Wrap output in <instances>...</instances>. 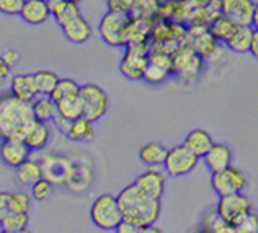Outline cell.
Listing matches in <instances>:
<instances>
[{"label": "cell", "mask_w": 258, "mask_h": 233, "mask_svg": "<svg viewBox=\"0 0 258 233\" xmlns=\"http://www.w3.org/2000/svg\"><path fill=\"white\" fill-rule=\"evenodd\" d=\"M33 103L18 98L12 92L0 95V140L23 139L35 126Z\"/></svg>", "instance_id": "6da1fadb"}, {"label": "cell", "mask_w": 258, "mask_h": 233, "mask_svg": "<svg viewBox=\"0 0 258 233\" xmlns=\"http://www.w3.org/2000/svg\"><path fill=\"white\" fill-rule=\"evenodd\" d=\"M31 197L38 202H44L52 196L54 191V183H51L47 178L41 176L39 180H36L35 183L31 184Z\"/></svg>", "instance_id": "8d00e7d4"}, {"label": "cell", "mask_w": 258, "mask_h": 233, "mask_svg": "<svg viewBox=\"0 0 258 233\" xmlns=\"http://www.w3.org/2000/svg\"><path fill=\"white\" fill-rule=\"evenodd\" d=\"M30 215L28 212H13L9 210L0 222V230L4 233H22L28 228Z\"/></svg>", "instance_id": "f1b7e54d"}, {"label": "cell", "mask_w": 258, "mask_h": 233, "mask_svg": "<svg viewBox=\"0 0 258 233\" xmlns=\"http://www.w3.org/2000/svg\"><path fill=\"white\" fill-rule=\"evenodd\" d=\"M62 34L66 36V39L72 44H84L88 39L92 38V25L87 18H84L82 15L77 17L76 20H72L71 23H67L66 26H62Z\"/></svg>", "instance_id": "ffe728a7"}, {"label": "cell", "mask_w": 258, "mask_h": 233, "mask_svg": "<svg viewBox=\"0 0 258 233\" xmlns=\"http://www.w3.org/2000/svg\"><path fill=\"white\" fill-rule=\"evenodd\" d=\"M66 137L74 142H88L95 137V126L93 121L88 119L87 116H80V118L74 119L72 124L67 131Z\"/></svg>", "instance_id": "d4e9b609"}, {"label": "cell", "mask_w": 258, "mask_h": 233, "mask_svg": "<svg viewBox=\"0 0 258 233\" xmlns=\"http://www.w3.org/2000/svg\"><path fill=\"white\" fill-rule=\"evenodd\" d=\"M9 197H10V193H0V222H2V218L5 217L7 212L10 210Z\"/></svg>", "instance_id": "bcb514c9"}, {"label": "cell", "mask_w": 258, "mask_h": 233, "mask_svg": "<svg viewBox=\"0 0 258 233\" xmlns=\"http://www.w3.org/2000/svg\"><path fill=\"white\" fill-rule=\"evenodd\" d=\"M51 137H52L51 121L36 119L35 126L31 127L28 135L25 137V142H26V145L31 148V152H41V150H44L47 147Z\"/></svg>", "instance_id": "d6986e66"}, {"label": "cell", "mask_w": 258, "mask_h": 233, "mask_svg": "<svg viewBox=\"0 0 258 233\" xmlns=\"http://www.w3.org/2000/svg\"><path fill=\"white\" fill-rule=\"evenodd\" d=\"M80 100H82L84 106V116H87L88 119H92L93 122L100 121L108 111V95L101 87L97 84H84L80 85Z\"/></svg>", "instance_id": "ba28073f"}, {"label": "cell", "mask_w": 258, "mask_h": 233, "mask_svg": "<svg viewBox=\"0 0 258 233\" xmlns=\"http://www.w3.org/2000/svg\"><path fill=\"white\" fill-rule=\"evenodd\" d=\"M216 209L222 215L224 220L234 225L237 218L252 209V204H250V199L243 193H234V194L219 196Z\"/></svg>", "instance_id": "8fae6325"}, {"label": "cell", "mask_w": 258, "mask_h": 233, "mask_svg": "<svg viewBox=\"0 0 258 233\" xmlns=\"http://www.w3.org/2000/svg\"><path fill=\"white\" fill-rule=\"evenodd\" d=\"M235 233H258V214L255 210H247L234 223Z\"/></svg>", "instance_id": "d590c367"}, {"label": "cell", "mask_w": 258, "mask_h": 233, "mask_svg": "<svg viewBox=\"0 0 258 233\" xmlns=\"http://www.w3.org/2000/svg\"><path fill=\"white\" fill-rule=\"evenodd\" d=\"M237 28H239V23L230 17L224 15V13L209 23V30H211V33L214 34L219 43H224V44L230 39V36L237 31Z\"/></svg>", "instance_id": "4316f807"}, {"label": "cell", "mask_w": 258, "mask_h": 233, "mask_svg": "<svg viewBox=\"0 0 258 233\" xmlns=\"http://www.w3.org/2000/svg\"><path fill=\"white\" fill-rule=\"evenodd\" d=\"M211 188L217 196L242 193L247 188V176L237 167H227L211 173Z\"/></svg>", "instance_id": "30bf717a"}, {"label": "cell", "mask_w": 258, "mask_h": 233, "mask_svg": "<svg viewBox=\"0 0 258 233\" xmlns=\"http://www.w3.org/2000/svg\"><path fill=\"white\" fill-rule=\"evenodd\" d=\"M155 18L129 15L126 28V46L127 44H151L152 28Z\"/></svg>", "instance_id": "9a60e30c"}, {"label": "cell", "mask_w": 258, "mask_h": 233, "mask_svg": "<svg viewBox=\"0 0 258 233\" xmlns=\"http://www.w3.org/2000/svg\"><path fill=\"white\" fill-rule=\"evenodd\" d=\"M129 15L106 12L98 23V34L105 44L111 47H126V28Z\"/></svg>", "instance_id": "5b68a950"}, {"label": "cell", "mask_w": 258, "mask_h": 233, "mask_svg": "<svg viewBox=\"0 0 258 233\" xmlns=\"http://www.w3.org/2000/svg\"><path fill=\"white\" fill-rule=\"evenodd\" d=\"M213 137L208 131H203V129H195L191 131L185 139V145L191 150L195 155H198L200 159L206 155V152L213 145Z\"/></svg>", "instance_id": "484cf974"}, {"label": "cell", "mask_w": 258, "mask_h": 233, "mask_svg": "<svg viewBox=\"0 0 258 233\" xmlns=\"http://www.w3.org/2000/svg\"><path fill=\"white\" fill-rule=\"evenodd\" d=\"M15 170H17V180L22 184H26V186H31L33 183L43 176L41 160L33 159V157H30L28 160H25L22 165L17 167Z\"/></svg>", "instance_id": "83f0119b"}, {"label": "cell", "mask_w": 258, "mask_h": 233, "mask_svg": "<svg viewBox=\"0 0 258 233\" xmlns=\"http://www.w3.org/2000/svg\"><path fill=\"white\" fill-rule=\"evenodd\" d=\"M219 15H222V0H206L203 7V23L209 25Z\"/></svg>", "instance_id": "ab89813d"}, {"label": "cell", "mask_w": 258, "mask_h": 233, "mask_svg": "<svg viewBox=\"0 0 258 233\" xmlns=\"http://www.w3.org/2000/svg\"><path fill=\"white\" fill-rule=\"evenodd\" d=\"M138 186L144 191L147 196L155 197V199H162V196L165 193V186H167V180H165V173L159 167H149L146 171L136 178L134 181Z\"/></svg>", "instance_id": "5bb4252c"}, {"label": "cell", "mask_w": 258, "mask_h": 233, "mask_svg": "<svg viewBox=\"0 0 258 233\" xmlns=\"http://www.w3.org/2000/svg\"><path fill=\"white\" fill-rule=\"evenodd\" d=\"M67 2H74V4H80L82 0H67Z\"/></svg>", "instance_id": "816d5d0a"}, {"label": "cell", "mask_w": 258, "mask_h": 233, "mask_svg": "<svg viewBox=\"0 0 258 233\" xmlns=\"http://www.w3.org/2000/svg\"><path fill=\"white\" fill-rule=\"evenodd\" d=\"M185 43L191 46L193 49L203 56L205 59L214 57L219 52V41L209 30V25L206 23H191L186 26V38Z\"/></svg>", "instance_id": "52a82bcc"}, {"label": "cell", "mask_w": 258, "mask_h": 233, "mask_svg": "<svg viewBox=\"0 0 258 233\" xmlns=\"http://www.w3.org/2000/svg\"><path fill=\"white\" fill-rule=\"evenodd\" d=\"M31 157V148L23 139H4L0 143V160L7 167L17 168Z\"/></svg>", "instance_id": "4fadbf2b"}, {"label": "cell", "mask_w": 258, "mask_h": 233, "mask_svg": "<svg viewBox=\"0 0 258 233\" xmlns=\"http://www.w3.org/2000/svg\"><path fill=\"white\" fill-rule=\"evenodd\" d=\"M205 62L206 59L185 43L173 52V75L185 84H193L201 77Z\"/></svg>", "instance_id": "277c9868"}, {"label": "cell", "mask_w": 258, "mask_h": 233, "mask_svg": "<svg viewBox=\"0 0 258 233\" xmlns=\"http://www.w3.org/2000/svg\"><path fill=\"white\" fill-rule=\"evenodd\" d=\"M203 231L206 233H235V227L227 220H224L217 209L208 212L203 220Z\"/></svg>", "instance_id": "4dcf8cb0"}, {"label": "cell", "mask_w": 258, "mask_h": 233, "mask_svg": "<svg viewBox=\"0 0 258 233\" xmlns=\"http://www.w3.org/2000/svg\"><path fill=\"white\" fill-rule=\"evenodd\" d=\"M170 75H172V72H168L167 68H162L159 65L149 62L146 67V72H144V79L142 80H146L152 85H159V84H164Z\"/></svg>", "instance_id": "f35d334b"}, {"label": "cell", "mask_w": 258, "mask_h": 233, "mask_svg": "<svg viewBox=\"0 0 258 233\" xmlns=\"http://www.w3.org/2000/svg\"><path fill=\"white\" fill-rule=\"evenodd\" d=\"M250 54L258 59V30L253 31V38H252V44H250Z\"/></svg>", "instance_id": "c3c4849f"}, {"label": "cell", "mask_w": 258, "mask_h": 233, "mask_svg": "<svg viewBox=\"0 0 258 233\" xmlns=\"http://www.w3.org/2000/svg\"><path fill=\"white\" fill-rule=\"evenodd\" d=\"M162 0H134L131 15L157 18Z\"/></svg>", "instance_id": "e575fe53"}, {"label": "cell", "mask_w": 258, "mask_h": 233, "mask_svg": "<svg viewBox=\"0 0 258 233\" xmlns=\"http://www.w3.org/2000/svg\"><path fill=\"white\" fill-rule=\"evenodd\" d=\"M168 148L164 145V143L159 142H151L142 145L139 150V159L141 162L147 167H164V162L167 159Z\"/></svg>", "instance_id": "603a6c76"}, {"label": "cell", "mask_w": 258, "mask_h": 233, "mask_svg": "<svg viewBox=\"0 0 258 233\" xmlns=\"http://www.w3.org/2000/svg\"><path fill=\"white\" fill-rule=\"evenodd\" d=\"M51 122H54V126H56V129L60 132V134H67V131H69V127H71V124H72V121L71 119H67V118H64V116H60V114H56L54 116V119L51 121Z\"/></svg>", "instance_id": "7bdbcfd3"}, {"label": "cell", "mask_w": 258, "mask_h": 233, "mask_svg": "<svg viewBox=\"0 0 258 233\" xmlns=\"http://www.w3.org/2000/svg\"><path fill=\"white\" fill-rule=\"evenodd\" d=\"M10 77H12V67L5 62L2 56H0V87H2L4 82L9 80Z\"/></svg>", "instance_id": "ee69618b"}, {"label": "cell", "mask_w": 258, "mask_h": 233, "mask_svg": "<svg viewBox=\"0 0 258 233\" xmlns=\"http://www.w3.org/2000/svg\"><path fill=\"white\" fill-rule=\"evenodd\" d=\"M31 103H33V111H35L36 119L52 121L54 116L57 114V105H56V101L51 98V95H38Z\"/></svg>", "instance_id": "f546056e"}, {"label": "cell", "mask_w": 258, "mask_h": 233, "mask_svg": "<svg viewBox=\"0 0 258 233\" xmlns=\"http://www.w3.org/2000/svg\"><path fill=\"white\" fill-rule=\"evenodd\" d=\"M2 59L5 60L7 64H9L10 67H13L15 64H18V60H20V54L17 51H13V49H7L4 54H2Z\"/></svg>", "instance_id": "f6af8a7d"}, {"label": "cell", "mask_w": 258, "mask_h": 233, "mask_svg": "<svg viewBox=\"0 0 258 233\" xmlns=\"http://www.w3.org/2000/svg\"><path fill=\"white\" fill-rule=\"evenodd\" d=\"M116 197L124 220L134 223L139 230L159 220L162 209L160 199L147 196L136 183L121 189Z\"/></svg>", "instance_id": "7a4b0ae2"}, {"label": "cell", "mask_w": 258, "mask_h": 233, "mask_svg": "<svg viewBox=\"0 0 258 233\" xmlns=\"http://www.w3.org/2000/svg\"><path fill=\"white\" fill-rule=\"evenodd\" d=\"M49 10H51V17L54 18V22L57 23V26H66L67 23H71L72 20H76L80 17V7L79 4L74 2H67V0H49Z\"/></svg>", "instance_id": "44dd1931"}, {"label": "cell", "mask_w": 258, "mask_h": 233, "mask_svg": "<svg viewBox=\"0 0 258 233\" xmlns=\"http://www.w3.org/2000/svg\"><path fill=\"white\" fill-rule=\"evenodd\" d=\"M10 92L18 98L33 101L38 97L35 75L33 73H17L10 79Z\"/></svg>", "instance_id": "7402d4cb"}, {"label": "cell", "mask_w": 258, "mask_h": 233, "mask_svg": "<svg viewBox=\"0 0 258 233\" xmlns=\"http://www.w3.org/2000/svg\"><path fill=\"white\" fill-rule=\"evenodd\" d=\"M252 25H239L237 31L230 36V39L226 43L227 49L235 54H247L250 52V44H252L253 38Z\"/></svg>", "instance_id": "cb8c5ba5"}, {"label": "cell", "mask_w": 258, "mask_h": 233, "mask_svg": "<svg viewBox=\"0 0 258 233\" xmlns=\"http://www.w3.org/2000/svg\"><path fill=\"white\" fill-rule=\"evenodd\" d=\"M31 199L33 197L28 193H25V191H13V193H10V197H9L10 210H13V212H30Z\"/></svg>", "instance_id": "74e56055"}, {"label": "cell", "mask_w": 258, "mask_h": 233, "mask_svg": "<svg viewBox=\"0 0 258 233\" xmlns=\"http://www.w3.org/2000/svg\"><path fill=\"white\" fill-rule=\"evenodd\" d=\"M198 162H200V157L195 155L191 150L183 143V145L168 148L167 159L164 162V171H165V175L172 178L186 176L196 168Z\"/></svg>", "instance_id": "9c48e42d"}, {"label": "cell", "mask_w": 258, "mask_h": 233, "mask_svg": "<svg viewBox=\"0 0 258 233\" xmlns=\"http://www.w3.org/2000/svg\"><path fill=\"white\" fill-rule=\"evenodd\" d=\"M139 233H160V230H159V228H155L154 225H149V227L141 228Z\"/></svg>", "instance_id": "681fc988"}, {"label": "cell", "mask_w": 258, "mask_h": 233, "mask_svg": "<svg viewBox=\"0 0 258 233\" xmlns=\"http://www.w3.org/2000/svg\"><path fill=\"white\" fill-rule=\"evenodd\" d=\"M90 218L98 230L116 231L118 225L123 222V212H121L118 197L113 194H101L93 201L90 207Z\"/></svg>", "instance_id": "3957f363"}, {"label": "cell", "mask_w": 258, "mask_h": 233, "mask_svg": "<svg viewBox=\"0 0 258 233\" xmlns=\"http://www.w3.org/2000/svg\"><path fill=\"white\" fill-rule=\"evenodd\" d=\"M80 93V84H77L76 80L72 79H59V82L54 87V90L51 93V98L54 101L64 100V98H71V97H77Z\"/></svg>", "instance_id": "d6a6232c"}, {"label": "cell", "mask_w": 258, "mask_h": 233, "mask_svg": "<svg viewBox=\"0 0 258 233\" xmlns=\"http://www.w3.org/2000/svg\"><path fill=\"white\" fill-rule=\"evenodd\" d=\"M116 231H118V233H139V228L136 227L134 223L127 222V220H124V218H123V222H121V223L118 225Z\"/></svg>", "instance_id": "7dc6e473"}, {"label": "cell", "mask_w": 258, "mask_h": 233, "mask_svg": "<svg viewBox=\"0 0 258 233\" xmlns=\"http://www.w3.org/2000/svg\"><path fill=\"white\" fill-rule=\"evenodd\" d=\"M25 0H0V13L7 17H17L22 12Z\"/></svg>", "instance_id": "60d3db41"}, {"label": "cell", "mask_w": 258, "mask_h": 233, "mask_svg": "<svg viewBox=\"0 0 258 233\" xmlns=\"http://www.w3.org/2000/svg\"><path fill=\"white\" fill-rule=\"evenodd\" d=\"M41 165L44 178L54 184H66L72 168V162L64 155L47 153L41 159Z\"/></svg>", "instance_id": "7c38bea8"}, {"label": "cell", "mask_w": 258, "mask_h": 233, "mask_svg": "<svg viewBox=\"0 0 258 233\" xmlns=\"http://www.w3.org/2000/svg\"><path fill=\"white\" fill-rule=\"evenodd\" d=\"M149 51H151V44H127L124 56L119 62V72L127 80H142L149 64Z\"/></svg>", "instance_id": "8992f818"}, {"label": "cell", "mask_w": 258, "mask_h": 233, "mask_svg": "<svg viewBox=\"0 0 258 233\" xmlns=\"http://www.w3.org/2000/svg\"><path fill=\"white\" fill-rule=\"evenodd\" d=\"M252 26L255 30H258V4H255V10H253V20H252Z\"/></svg>", "instance_id": "f907efd6"}, {"label": "cell", "mask_w": 258, "mask_h": 233, "mask_svg": "<svg viewBox=\"0 0 258 233\" xmlns=\"http://www.w3.org/2000/svg\"><path fill=\"white\" fill-rule=\"evenodd\" d=\"M134 0H106L108 12L123 13V15H131Z\"/></svg>", "instance_id": "b9f144b4"}, {"label": "cell", "mask_w": 258, "mask_h": 233, "mask_svg": "<svg viewBox=\"0 0 258 233\" xmlns=\"http://www.w3.org/2000/svg\"><path fill=\"white\" fill-rule=\"evenodd\" d=\"M57 114L64 116L67 119H77L80 116H84V106H82V100L77 95V97H71V98H64L59 100L57 103Z\"/></svg>", "instance_id": "1f68e13d"}, {"label": "cell", "mask_w": 258, "mask_h": 233, "mask_svg": "<svg viewBox=\"0 0 258 233\" xmlns=\"http://www.w3.org/2000/svg\"><path fill=\"white\" fill-rule=\"evenodd\" d=\"M46 2H49V0H46Z\"/></svg>", "instance_id": "f5cc1de1"}, {"label": "cell", "mask_w": 258, "mask_h": 233, "mask_svg": "<svg viewBox=\"0 0 258 233\" xmlns=\"http://www.w3.org/2000/svg\"><path fill=\"white\" fill-rule=\"evenodd\" d=\"M253 10V0H222V13L235 20L239 25H252Z\"/></svg>", "instance_id": "e0dca14e"}, {"label": "cell", "mask_w": 258, "mask_h": 233, "mask_svg": "<svg viewBox=\"0 0 258 233\" xmlns=\"http://www.w3.org/2000/svg\"><path fill=\"white\" fill-rule=\"evenodd\" d=\"M232 148L229 145H226V143H213L211 148L203 157V160H205L206 168L211 173H216V171H221L232 165Z\"/></svg>", "instance_id": "ac0fdd59"}, {"label": "cell", "mask_w": 258, "mask_h": 233, "mask_svg": "<svg viewBox=\"0 0 258 233\" xmlns=\"http://www.w3.org/2000/svg\"><path fill=\"white\" fill-rule=\"evenodd\" d=\"M33 75H35L38 95H51L54 87H56V84L59 82V77L56 75V72H52V70H39Z\"/></svg>", "instance_id": "836d02e7"}, {"label": "cell", "mask_w": 258, "mask_h": 233, "mask_svg": "<svg viewBox=\"0 0 258 233\" xmlns=\"http://www.w3.org/2000/svg\"><path fill=\"white\" fill-rule=\"evenodd\" d=\"M20 18L23 20L26 25L38 26L46 23L51 18L49 4L46 0H25L22 12H20Z\"/></svg>", "instance_id": "2e32d148"}]
</instances>
